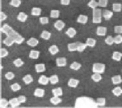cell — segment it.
Listing matches in <instances>:
<instances>
[{
    "instance_id": "11",
    "label": "cell",
    "mask_w": 122,
    "mask_h": 108,
    "mask_svg": "<svg viewBox=\"0 0 122 108\" xmlns=\"http://www.w3.org/2000/svg\"><path fill=\"white\" fill-rule=\"evenodd\" d=\"M113 16H114V12L111 11L110 10L106 9L104 10L103 11V18L107 21H108V20L111 19Z\"/></svg>"
},
{
    "instance_id": "14",
    "label": "cell",
    "mask_w": 122,
    "mask_h": 108,
    "mask_svg": "<svg viewBox=\"0 0 122 108\" xmlns=\"http://www.w3.org/2000/svg\"><path fill=\"white\" fill-rule=\"evenodd\" d=\"M28 19V15L24 12H19L17 16V19L21 23L25 22Z\"/></svg>"
},
{
    "instance_id": "39",
    "label": "cell",
    "mask_w": 122,
    "mask_h": 108,
    "mask_svg": "<svg viewBox=\"0 0 122 108\" xmlns=\"http://www.w3.org/2000/svg\"><path fill=\"white\" fill-rule=\"evenodd\" d=\"M9 4L12 7H15V8H18L21 5V0H10Z\"/></svg>"
},
{
    "instance_id": "40",
    "label": "cell",
    "mask_w": 122,
    "mask_h": 108,
    "mask_svg": "<svg viewBox=\"0 0 122 108\" xmlns=\"http://www.w3.org/2000/svg\"><path fill=\"white\" fill-rule=\"evenodd\" d=\"M105 43L106 44L108 45H112L114 43V37H112V36H108L107 38L105 39Z\"/></svg>"
},
{
    "instance_id": "10",
    "label": "cell",
    "mask_w": 122,
    "mask_h": 108,
    "mask_svg": "<svg viewBox=\"0 0 122 108\" xmlns=\"http://www.w3.org/2000/svg\"><path fill=\"white\" fill-rule=\"evenodd\" d=\"M88 21V17L85 14H80L77 17V22L79 23L82 24V25H86L87 22Z\"/></svg>"
},
{
    "instance_id": "8",
    "label": "cell",
    "mask_w": 122,
    "mask_h": 108,
    "mask_svg": "<svg viewBox=\"0 0 122 108\" xmlns=\"http://www.w3.org/2000/svg\"><path fill=\"white\" fill-rule=\"evenodd\" d=\"M80 42H73V43H70L68 44V50L69 52H75L77 51L78 47H79V45Z\"/></svg>"
},
{
    "instance_id": "1",
    "label": "cell",
    "mask_w": 122,
    "mask_h": 108,
    "mask_svg": "<svg viewBox=\"0 0 122 108\" xmlns=\"http://www.w3.org/2000/svg\"><path fill=\"white\" fill-rule=\"evenodd\" d=\"M1 32H2L6 34L7 36L12 38L15 42V43L18 45L21 44L25 41V38L22 36L13 29L12 27H10L7 23L4 24L1 27Z\"/></svg>"
},
{
    "instance_id": "3",
    "label": "cell",
    "mask_w": 122,
    "mask_h": 108,
    "mask_svg": "<svg viewBox=\"0 0 122 108\" xmlns=\"http://www.w3.org/2000/svg\"><path fill=\"white\" fill-rule=\"evenodd\" d=\"M103 11L101 9L96 8L92 9V22L93 23L99 24L102 22Z\"/></svg>"
},
{
    "instance_id": "6",
    "label": "cell",
    "mask_w": 122,
    "mask_h": 108,
    "mask_svg": "<svg viewBox=\"0 0 122 108\" xmlns=\"http://www.w3.org/2000/svg\"><path fill=\"white\" fill-rule=\"evenodd\" d=\"M54 27L58 31H61L62 30H63L65 26H66V23L64 22L62 20H61V19H58L56 20L55 22L54 23Z\"/></svg>"
},
{
    "instance_id": "5",
    "label": "cell",
    "mask_w": 122,
    "mask_h": 108,
    "mask_svg": "<svg viewBox=\"0 0 122 108\" xmlns=\"http://www.w3.org/2000/svg\"><path fill=\"white\" fill-rule=\"evenodd\" d=\"M67 63V59L65 57H58L56 59V65L59 67H66Z\"/></svg>"
},
{
    "instance_id": "22",
    "label": "cell",
    "mask_w": 122,
    "mask_h": 108,
    "mask_svg": "<svg viewBox=\"0 0 122 108\" xmlns=\"http://www.w3.org/2000/svg\"><path fill=\"white\" fill-rule=\"evenodd\" d=\"M111 82L113 85H119L122 83V78L120 75H115L111 78Z\"/></svg>"
},
{
    "instance_id": "45",
    "label": "cell",
    "mask_w": 122,
    "mask_h": 108,
    "mask_svg": "<svg viewBox=\"0 0 122 108\" xmlns=\"http://www.w3.org/2000/svg\"><path fill=\"white\" fill-rule=\"evenodd\" d=\"M5 77L7 80H12L15 78V75L12 71H9L5 75Z\"/></svg>"
},
{
    "instance_id": "53",
    "label": "cell",
    "mask_w": 122,
    "mask_h": 108,
    "mask_svg": "<svg viewBox=\"0 0 122 108\" xmlns=\"http://www.w3.org/2000/svg\"><path fill=\"white\" fill-rule=\"evenodd\" d=\"M3 67L2 66H1V70L3 69Z\"/></svg>"
},
{
    "instance_id": "13",
    "label": "cell",
    "mask_w": 122,
    "mask_h": 108,
    "mask_svg": "<svg viewBox=\"0 0 122 108\" xmlns=\"http://www.w3.org/2000/svg\"><path fill=\"white\" fill-rule=\"evenodd\" d=\"M38 82L40 85H46L49 83V77H47L46 75H41L38 80Z\"/></svg>"
},
{
    "instance_id": "52",
    "label": "cell",
    "mask_w": 122,
    "mask_h": 108,
    "mask_svg": "<svg viewBox=\"0 0 122 108\" xmlns=\"http://www.w3.org/2000/svg\"><path fill=\"white\" fill-rule=\"evenodd\" d=\"M60 3L62 5L68 6L70 4L71 0H60Z\"/></svg>"
},
{
    "instance_id": "41",
    "label": "cell",
    "mask_w": 122,
    "mask_h": 108,
    "mask_svg": "<svg viewBox=\"0 0 122 108\" xmlns=\"http://www.w3.org/2000/svg\"><path fill=\"white\" fill-rule=\"evenodd\" d=\"M96 102L97 106L102 107V106H105L107 100H106L105 98H104V97H99L96 100Z\"/></svg>"
},
{
    "instance_id": "28",
    "label": "cell",
    "mask_w": 122,
    "mask_h": 108,
    "mask_svg": "<svg viewBox=\"0 0 122 108\" xmlns=\"http://www.w3.org/2000/svg\"><path fill=\"white\" fill-rule=\"evenodd\" d=\"M112 94L116 97H119L122 95V88L120 86H116L112 90Z\"/></svg>"
},
{
    "instance_id": "35",
    "label": "cell",
    "mask_w": 122,
    "mask_h": 108,
    "mask_svg": "<svg viewBox=\"0 0 122 108\" xmlns=\"http://www.w3.org/2000/svg\"><path fill=\"white\" fill-rule=\"evenodd\" d=\"M59 82V78L58 75H53L49 76V83L51 85H55L58 84Z\"/></svg>"
},
{
    "instance_id": "23",
    "label": "cell",
    "mask_w": 122,
    "mask_h": 108,
    "mask_svg": "<svg viewBox=\"0 0 122 108\" xmlns=\"http://www.w3.org/2000/svg\"><path fill=\"white\" fill-rule=\"evenodd\" d=\"M22 80H23V82H24L25 84L29 85L34 81V78L32 76V75L28 74V75H26L22 78Z\"/></svg>"
},
{
    "instance_id": "50",
    "label": "cell",
    "mask_w": 122,
    "mask_h": 108,
    "mask_svg": "<svg viewBox=\"0 0 122 108\" xmlns=\"http://www.w3.org/2000/svg\"><path fill=\"white\" fill-rule=\"evenodd\" d=\"M7 18H8V16L5 14V12H3V11L0 12V20H1V22L6 20L7 19Z\"/></svg>"
},
{
    "instance_id": "36",
    "label": "cell",
    "mask_w": 122,
    "mask_h": 108,
    "mask_svg": "<svg viewBox=\"0 0 122 108\" xmlns=\"http://www.w3.org/2000/svg\"><path fill=\"white\" fill-rule=\"evenodd\" d=\"M88 7L91 8L92 9H95L99 7V3L96 0H90L89 2L88 3Z\"/></svg>"
},
{
    "instance_id": "19",
    "label": "cell",
    "mask_w": 122,
    "mask_h": 108,
    "mask_svg": "<svg viewBox=\"0 0 122 108\" xmlns=\"http://www.w3.org/2000/svg\"><path fill=\"white\" fill-rule=\"evenodd\" d=\"M48 51L50 53L51 55L52 56H55L56 55L57 53H59V48L58 47L57 45H52L50 47L48 48Z\"/></svg>"
},
{
    "instance_id": "42",
    "label": "cell",
    "mask_w": 122,
    "mask_h": 108,
    "mask_svg": "<svg viewBox=\"0 0 122 108\" xmlns=\"http://www.w3.org/2000/svg\"><path fill=\"white\" fill-rule=\"evenodd\" d=\"M10 89L12 90V91L14 92H17L20 91V90H21V87L20 85L18 83H14V84H12L11 85H10Z\"/></svg>"
},
{
    "instance_id": "2",
    "label": "cell",
    "mask_w": 122,
    "mask_h": 108,
    "mask_svg": "<svg viewBox=\"0 0 122 108\" xmlns=\"http://www.w3.org/2000/svg\"><path fill=\"white\" fill-rule=\"evenodd\" d=\"M96 101L87 96H80L76 99L75 108H97Z\"/></svg>"
},
{
    "instance_id": "29",
    "label": "cell",
    "mask_w": 122,
    "mask_h": 108,
    "mask_svg": "<svg viewBox=\"0 0 122 108\" xmlns=\"http://www.w3.org/2000/svg\"><path fill=\"white\" fill-rule=\"evenodd\" d=\"M82 67V65L81 64H80L77 61H73V63H71L70 66V68L73 70H79Z\"/></svg>"
},
{
    "instance_id": "54",
    "label": "cell",
    "mask_w": 122,
    "mask_h": 108,
    "mask_svg": "<svg viewBox=\"0 0 122 108\" xmlns=\"http://www.w3.org/2000/svg\"></svg>"
},
{
    "instance_id": "25",
    "label": "cell",
    "mask_w": 122,
    "mask_h": 108,
    "mask_svg": "<svg viewBox=\"0 0 122 108\" xmlns=\"http://www.w3.org/2000/svg\"><path fill=\"white\" fill-rule=\"evenodd\" d=\"M42 11V10L40 7H33L30 11V14L33 16H39L41 15Z\"/></svg>"
},
{
    "instance_id": "15",
    "label": "cell",
    "mask_w": 122,
    "mask_h": 108,
    "mask_svg": "<svg viewBox=\"0 0 122 108\" xmlns=\"http://www.w3.org/2000/svg\"><path fill=\"white\" fill-rule=\"evenodd\" d=\"M40 54V51H37V50H31L29 52V58L33 59V60H37L39 58Z\"/></svg>"
},
{
    "instance_id": "16",
    "label": "cell",
    "mask_w": 122,
    "mask_h": 108,
    "mask_svg": "<svg viewBox=\"0 0 122 108\" xmlns=\"http://www.w3.org/2000/svg\"><path fill=\"white\" fill-rule=\"evenodd\" d=\"M66 35L70 38H73L77 34V31L73 27H69L65 33Z\"/></svg>"
},
{
    "instance_id": "51",
    "label": "cell",
    "mask_w": 122,
    "mask_h": 108,
    "mask_svg": "<svg viewBox=\"0 0 122 108\" xmlns=\"http://www.w3.org/2000/svg\"><path fill=\"white\" fill-rule=\"evenodd\" d=\"M19 101L21 103H25L26 101H27V97L24 95H20V96L18 97Z\"/></svg>"
},
{
    "instance_id": "9",
    "label": "cell",
    "mask_w": 122,
    "mask_h": 108,
    "mask_svg": "<svg viewBox=\"0 0 122 108\" xmlns=\"http://www.w3.org/2000/svg\"><path fill=\"white\" fill-rule=\"evenodd\" d=\"M79 80L76 79V78H70L69 80H68V86L70 87H71V88H76L79 85Z\"/></svg>"
},
{
    "instance_id": "48",
    "label": "cell",
    "mask_w": 122,
    "mask_h": 108,
    "mask_svg": "<svg viewBox=\"0 0 122 108\" xmlns=\"http://www.w3.org/2000/svg\"><path fill=\"white\" fill-rule=\"evenodd\" d=\"M108 0H99V7L102 8H105L108 5Z\"/></svg>"
},
{
    "instance_id": "26",
    "label": "cell",
    "mask_w": 122,
    "mask_h": 108,
    "mask_svg": "<svg viewBox=\"0 0 122 108\" xmlns=\"http://www.w3.org/2000/svg\"><path fill=\"white\" fill-rule=\"evenodd\" d=\"M62 102V100L61 98V96H53L50 99V102L54 106L59 105V103H61Z\"/></svg>"
},
{
    "instance_id": "30",
    "label": "cell",
    "mask_w": 122,
    "mask_h": 108,
    "mask_svg": "<svg viewBox=\"0 0 122 108\" xmlns=\"http://www.w3.org/2000/svg\"><path fill=\"white\" fill-rule=\"evenodd\" d=\"M86 43L89 47H94L97 43V40L93 38H88L86 40Z\"/></svg>"
},
{
    "instance_id": "18",
    "label": "cell",
    "mask_w": 122,
    "mask_h": 108,
    "mask_svg": "<svg viewBox=\"0 0 122 108\" xmlns=\"http://www.w3.org/2000/svg\"><path fill=\"white\" fill-rule=\"evenodd\" d=\"M46 94V91L44 89L42 88H36L34 91V96L36 97H38V98H42L44 97Z\"/></svg>"
},
{
    "instance_id": "20",
    "label": "cell",
    "mask_w": 122,
    "mask_h": 108,
    "mask_svg": "<svg viewBox=\"0 0 122 108\" xmlns=\"http://www.w3.org/2000/svg\"><path fill=\"white\" fill-rule=\"evenodd\" d=\"M9 104L11 106V108H18L19 106H20L21 103L19 101L18 97L17 98H12L9 100Z\"/></svg>"
},
{
    "instance_id": "34",
    "label": "cell",
    "mask_w": 122,
    "mask_h": 108,
    "mask_svg": "<svg viewBox=\"0 0 122 108\" xmlns=\"http://www.w3.org/2000/svg\"><path fill=\"white\" fill-rule=\"evenodd\" d=\"M91 79L95 82H99L102 79L103 77L101 76V74L99 73H94L93 75H91Z\"/></svg>"
},
{
    "instance_id": "43",
    "label": "cell",
    "mask_w": 122,
    "mask_h": 108,
    "mask_svg": "<svg viewBox=\"0 0 122 108\" xmlns=\"http://www.w3.org/2000/svg\"><path fill=\"white\" fill-rule=\"evenodd\" d=\"M9 55V51L5 48H1L0 49V57L1 58H3L5 57L8 56Z\"/></svg>"
},
{
    "instance_id": "37",
    "label": "cell",
    "mask_w": 122,
    "mask_h": 108,
    "mask_svg": "<svg viewBox=\"0 0 122 108\" xmlns=\"http://www.w3.org/2000/svg\"><path fill=\"white\" fill-rule=\"evenodd\" d=\"M24 64H25L24 61L21 58H20L15 59L14 61H13L14 66L15 67H21L24 66Z\"/></svg>"
},
{
    "instance_id": "47",
    "label": "cell",
    "mask_w": 122,
    "mask_h": 108,
    "mask_svg": "<svg viewBox=\"0 0 122 108\" xmlns=\"http://www.w3.org/2000/svg\"><path fill=\"white\" fill-rule=\"evenodd\" d=\"M114 43L116 45H120L122 43V34H117L115 37H114Z\"/></svg>"
},
{
    "instance_id": "32",
    "label": "cell",
    "mask_w": 122,
    "mask_h": 108,
    "mask_svg": "<svg viewBox=\"0 0 122 108\" xmlns=\"http://www.w3.org/2000/svg\"><path fill=\"white\" fill-rule=\"evenodd\" d=\"M112 11L114 12H120L122 10V5L120 3H114L112 4Z\"/></svg>"
},
{
    "instance_id": "49",
    "label": "cell",
    "mask_w": 122,
    "mask_h": 108,
    "mask_svg": "<svg viewBox=\"0 0 122 108\" xmlns=\"http://www.w3.org/2000/svg\"><path fill=\"white\" fill-rule=\"evenodd\" d=\"M114 31L117 34H122V25H116L114 28Z\"/></svg>"
},
{
    "instance_id": "17",
    "label": "cell",
    "mask_w": 122,
    "mask_h": 108,
    "mask_svg": "<svg viewBox=\"0 0 122 108\" xmlns=\"http://www.w3.org/2000/svg\"><path fill=\"white\" fill-rule=\"evenodd\" d=\"M35 69L36 72L37 73H44L45 70H46V65H45L44 64H43V63L35 64Z\"/></svg>"
},
{
    "instance_id": "12",
    "label": "cell",
    "mask_w": 122,
    "mask_h": 108,
    "mask_svg": "<svg viewBox=\"0 0 122 108\" xmlns=\"http://www.w3.org/2000/svg\"><path fill=\"white\" fill-rule=\"evenodd\" d=\"M26 43L30 47H35L39 44V40L36 38H34V37H32V38H29L28 40H27Z\"/></svg>"
},
{
    "instance_id": "7",
    "label": "cell",
    "mask_w": 122,
    "mask_h": 108,
    "mask_svg": "<svg viewBox=\"0 0 122 108\" xmlns=\"http://www.w3.org/2000/svg\"><path fill=\"white\" fill-rule=\"evenodd\" d=\"M107 33V28L103 26H98L96 29V34L99 36H105Z\"/></svg>"
},
{
    "instance_id": "38",
    "label": "cell",
    "mask_w": 122,
    "mask_h": 108,
    "mask_svg": "<svg viewBox=\"0 0 122 108\" xmlns=\"http://www.w3.org/2000/svg\"><path fill=\"white\" fill-rule=\"evenodd\" d=\"M9 100H7L6 99L1 98L0 99V107L1 108H6L9 106Z\"/></svg>"
},
{
    "instance_id": "31",
    "label": "cell",
    "mask_w": 122,
    "mask_h": 108,
    "mask_svg": "<svg viewBox=\"0 0 122 108\" xmlns=\"http://www.w3.org/2000/svg\"><path fill=\"white\" fill-rule=\"evenodd\" d=\"M3 43L5 44L7 47H11L12 45L15 43V42L12 40V38H10V37L7 36L6 38L3 40Z\"/></svg>"
},
{
    "instance_id": "4",
    "label": "cell",
    "mask_w": 122,
    "mask_h": 108,
    "mask_svg": "<svg viewBox=\"0 0 122 108\" xmlns=\"http://www.w3.org/2000/svg\"><path fill=\"white\" fill-rule=\"evenodd\" d=\"M106 69V66L102 63H94L92 66V72L94 73L103 74Z\"/></svg>"
},
{
    "instance_id": "21",
    "label": "cell",
    "mask_w": 122,
    "mask_h": 108,
    "mask_svg": "<svg viewBox=\"0 0 122 108\" xmlns=\"http://www.w3.org/2000/svg\"><path fill=\"white\" fill-rule=\"evenodd\" d=\"M112 59L116 61H120L122 59V52L120 51H114L112 55Z\"/></svg>"
},
{
    "instance_id": "44",
    "label": "cell",
    "mask_w": 122,
    "mask_h": 108,
    "mask_svg": "<svg viewBox=\"0 0 122 108\" xmlns=\"http://www.w3.org/2000/svg\"><path fill=\"white\" fill-rule=\"evenodd\" d=\"M87 47H88V45H87L86 43L80 42L79 45V47H78L77 51L79 52H82L86 49Z\"/></svg>"
},
{
    "instance_id": "33",
    "label": "cell",
    "mask_w": 122,
    "mask_h": 108,
    "mask_svg": "<svg viewBox=\"0 0 122 108\" xmlns=\"http://www.w3.org/2000/svg\"><path fill=\"white\" fill-rule=\"evenodd\" d=\"M61 12L59 10L53 9L50 11V17L53 19H58L60 16Z\"/></svg>"
},
{
    "instance_id": "24",
    "label": "cell",
    "mask_w": 122,
    "mask_h": 108,
    "mask_svg": "<svg viewBox=\"0 0 122 108\" xmlns=\"http://www.w3.org/2000/svg\"><path fill=\"white\" fill-rule=\"evenodd\" d=\"M52 94L53 96H62L63 95V91L61 87H59L56 88H54L51 90Z\"/></svg>"
},
{
    "instance_id": "27",
    "label": "cell",
    "mask_w": 122,
    "mask_h": 108,
    "mask_svg": "<svg viewBox=\"0 0 122 108\" xmlns=\"http://www.w3.org/2000/svg\"><path fill=\"white\" fill-rule=\"evenodd\" d=\"M40 38L44 40H49L51 38V33L48 31H43L40 34Z\"/></svg>"
},
{
    "instance_id": "46",
    "label": "cell",
    "mask_w": 122,
    "mask_h": 108,
    "mask_svg": "<svg viewBox=\"0 0 122 108\" xmlns=\"http://www.w3.org/2000/svg\"><path fill=\"white\" fill-rule=\"evenodd\" d=\"M39 22L42 25H47L49 23V19L47 17H40V18H39Z\"/></svg>"
}]
</instances>
